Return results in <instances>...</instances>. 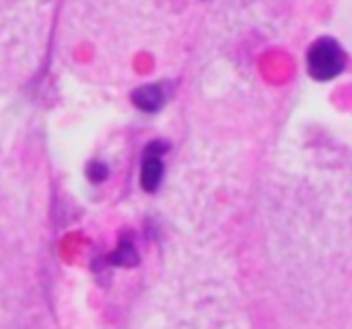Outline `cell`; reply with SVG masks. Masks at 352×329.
Returning <instances> with one entry per match:
<instances>
[{
    "mask_svg": "<svg viewBox=\"0 0 352 329\" xmlns=\"http://www.w3.org/2000/svg\"><path fill=\"white\" fill-rule=\"evenodd\" d=\"M342 64H344V52L330 37L318 39L307 52V68L318 80L336 76Z\"/></svg>",
    "mask_w": 352,
    "mask_h": 329,
    "instance_id": "1",
    "label": "cell"
},
{
    "mask_svg": "<svg viewBox=\"0 0 352 329\" xmlns=\"http://www.w3.org/2000/svg\"><path fill=\"white\" fill-rule=\"evenodd\" d=\"M165 150H167L165 142H151L146 146L142 169H140V185L148 194L157 192L161 181H163V161H161V155Z\"/></svg>",
    "mask_w": 352,
    "mask_h": 329,
    "instance_id": "2",
    "label": "cell"
},
{
    "mask_svg": "<svg viewBox=\"0 0 352 329\" xmlns=\"http://www.w3.org/2000/svg\"><path fill=\"white\" fill-rule=\"evenodd\" d=\"M132 101L134 105L144 111V113H155L163 107L165 103V93L159 84H144V87H138L134 93H132Z\"/></svg>",
    "mask_w": 352,
    "mask_h": 329,
    "instance_id": "3",
    "label": "cell"
},
{
    "mask_svg": "<svg viewBox=\"0 0 352 329\" xmlns=\"http://www.w3.org/2000/svg\"><path fill=\"white\" fill-rule=\"evenodd\" d=\"M109 262L113 266H124V268H132L138 264V253L134 249V243L130 239H122L120 247L109 256Z\"/></svg>",
    "mask_w": 352,
    "mask_h": 329,
    "instance_id": "4",
    "label": "cell"
},
{
    "mask_svg": "<svg viewBox=\"0 0 352 329\" xmlns=\"http://www.w3.org/2000/svg\"><path fill=\"white\" fill-rule=\"evenodd\" d=\"M87 177H89L93 183H101V181H105V177H107V167H105L103 163H91V165L87 167Z\"/></svg>",
    "mask_w": 352,
    "mask_h": 329,
    "instance_id": "5",
    "label": "cell"
}]
</instances>
